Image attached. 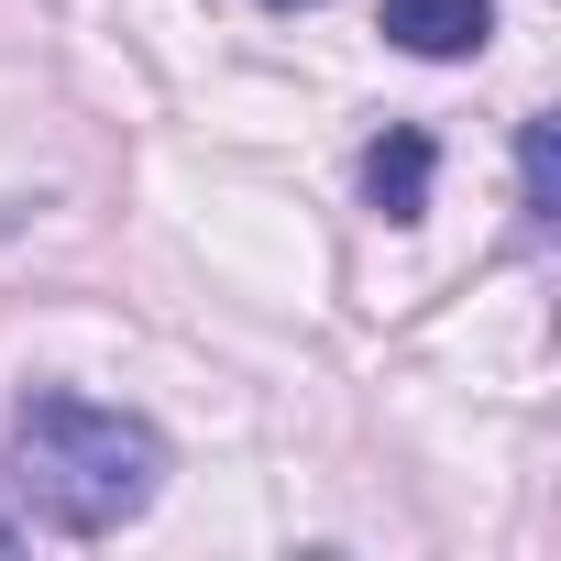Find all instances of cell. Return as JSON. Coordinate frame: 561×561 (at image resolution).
Returning a JSON list of instances; mask_svg holds the SVG:
<instances>
[{"instance_id": "obj_1", "label": "cell", "mask_w": 561, "mask_h": 561, "mask_svg": "<svg viewBox=\"0 0 561 561\" xmlns=\"http://www.w3.org/2000/svg\"><path fill=\"white\" fill-rule=\"evenodd\" d=\"M0 484H12L23 528L56 539H111L165 495V430L133 408H89V397H34L12 419V451H0Z\"/></svg>"}, {"instance_id": "obj_2", "label": "cell", "mask_w": 561, "mask_h": 561, "mask_svg": "<svg viewBox=\"0 0 561 561\" xmlns=\"http://www.w3.org/2000/svg\"><path fill=\"white\" fill-rule=\"evenodd\" d=\"M484 34H495V0H386V45L397 56L451 67V56H484Z\"/></svg>"}, {"instance_id": "obj_3", "label": "cell", "mask_w": 561, "mask_h": 561, "mask_svg": "<svg viewBox=\"0 0 561 561\" xmlns=\"http://www.w3.org/2000/svg\"><path fill=\"white\" fill-rule=\"evenodd\" d=\"M430 176H440L430 133H408V122H397V133L364 154V198H375V220H397V231H408V220H430Z\"/></svg>"}, {"instance_id": "obj_4", "label": "cell", "mask_w": 561, "mask_h": 561, "mask_svg": "<svg viewBox=\"0 0 561 561\" xmlns=\"http://www.w3.org/2000/svg\"><path fill=\"white\" fill-rule=\"evenodd\" d=\"M517 176H528V220H561V165H550V122L517 133Z\"/></svg>"}, {"instance_id": "obj_5", "label": "cell", "mask_w": 561, "mask_h": 561, "mask_svg": "<svg viewBox=\"0 0 561 561\" xmlns=\"http://www.w3.org/2000/svg\"><path fill=\"white\" fill-rule=\"evenodd\" d=\"M12 539H23V517H12V506H0V550H12Z\"/></svg>"}, {"instance_id": "obj_6", "label": "cell", "mask_w": 561, "mask_h": 561, "mask_svg": "<svg viewBox=\"0 0 561 561\" xmlns=\"http://www.w3.org/2000/svg\"><path fill=\"white\" fill-rule=\"evenodd\" d=\"M264 12H320V0H264Z\"/></svg>"}]
</instances>
